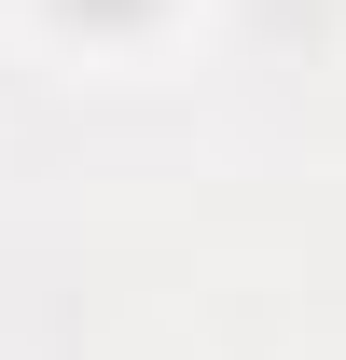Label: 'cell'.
Listing matches in <instances>:
<instances>
[{
	"label": "cell",
	"instance_id": "obj_1",
	"mask_svg": "<svg viewBox=\"0 0 346 360\" xmlns=\"http://www.w3.org/2000/svg\"><path fill=\"white\" fill-rule=\"evenodd\" d=\"M167 0H56V28H84V42H139Z\"/></svg>",
	"mask_w": 346,
	"mask_h": 360
}]
</instances>
